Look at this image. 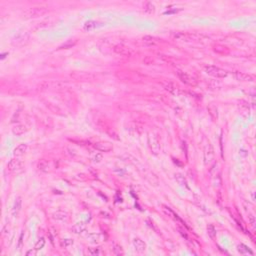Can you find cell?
<instances>
[{"mask_svg":"<svg viewBox=\"0 0 256 256\" xmlns=\"http://www.w3.org/2000/svg\"><path fill=\"white\" fill-rule=\"evenodd\" d=\"M37 254V250L34 248L33 250H29V251H27V253H26V255L27 256H35Z\"/></svg>","mask_w":256,"mask_h":256,"instance_id":"1f68e13d","label":"cell"},{"mask_svg":"<svg viewBox=\"0 0 256 256\" xmlns=\"http://www.w3.org/2000/svg\"><path fill=\"white\" fill-rule=\"evenodd\" d=\"M47 12L46 7H32L27 9L24 14H25L26 17L31 18V17H38V16H41L45 14Z\"/></svg>","mask_w":256,"mask_h":256,"instance_id":"3957f363","label":"cell"},{"mask_svg":"<svg viewBox=\"0 0 256 256\" xmlns=\"http://www.w3.org/2000/svg\"><path fill=\"white\" fill-rule=\"evenodd\" d=\"M113 252L116 254V255H122L123 254V250H122V247L117 244V243H113Z\"/></svg>","mask_w":256,"mask_h":256,"instance_id":"d4e9b609","label":"cell"},{"mask_svg":"<svg viewBox=\"0 0 256 256\" xmlns=\"http://www.w3.org/2000/svg\"><path fill=\"white\" fill-rule=\"evenodd\" d=\"M67 213L64 211H56L55 213H53V219L57 221H64L67 219Z\"/></svg>","mask_w":256,"mask_h":256,"instance_id":"e0dca14e","label":"cell"},{"mask_svg":"<svg viewBox=\"0 0 256 256\" xmlns=\"http://www.w3.org/2000/svg\"><path fill=\"white\" fill-rule=\"evenodd\" d=\"M44 245H45V238L44 237H41L40 239L38 241H37V243L35 244V247L34 248L38 251V250H40V249H42L43 247H44Z\"/></svg>","mask_w":256,"mask_h":256,"instance_id":"484cf974","label":"cell"},{"mask_svg":"<svg viewBox=\"0 0 256 256\" xmlns=\"http://www.w3.org/2000/svg\"><path fill=\"white\" fill-rule=\"evenodd\" d=\"M174 176H175V179H176L177 182H178V184H180L181 186L188 187L186 178H185L183 174H181V173H175V175H174Z\"/></svg>","mask_w":256,"mask_h":256,"instance_id":"ac0fdd59","label":"cell"},{"mask_svg":"<svg viewBox=\"0 0 256 256\" xmlns=\"http://www.w3.org/2000/svg\"><path fill=\"white\" fill-rule=\"evenodd\" d=\"M177 76L178 78L183 82L185 84H189V85H194L195 84V80H194V78H192L190 75H188L187 73H185L183 71H177Z\"/></svg>","mask_w":256,"mask_h":256,"instance_id":"52a82bcc","label":"cell"},{"mask_svg":"<svg viewBox=\"0 0 256 256\" xmlns=\"http://www.w3.org/2000/svg\"><path fill=\"white\" fill-rule=\"evenodd\" d=\"M144 10L148 13H152V12H154L155 8H154V5L152 4L151 2H147L145 3V5H144Z\"/></svg>","mask_w":256,"mask_h":256,"instance_id":"4316f807","label":"cell"},{"mask_svg":"<svg viewBox=\"0 0 256 256\" xmlns=\"http://www.w3.org/2000/svg\"><path fill=\"white\" fill-rule=\"evenodd\" d=\"M166 90H167V91H169V92H171L172 94H177V93H178V89H177L172 83H169L166 86Z\"/></svg>","mask_w":256,"mask_h":256,"instance_id":"83f0119b","label":"cell"},{"mask_svg":"<svg viewBox=\"0 0 256 256\" xmlns=\"http://www.w3.org/2000/svg\"><path fill=\"white\" fill-rule=\"evenodd\" d=\"M28 150V145L25 143H22L20 145L16 146V148H14L13 150V155L16 156V157H20V156L24 155Z\"/></svg>","mask_w":256,"mask_h":256,"instance_id":"9c48e42d","label":"cell"},{"mask_svg":"<svg viewBox=\"0 0 256 256\" xmlns=\"http://www.w3.org/2000/svg\"><path fill=\"white\" fill-rule=\"evenodd\" d=\"M205 72L208 75H211L216 78H225L228 75V72L225 71L224 69H221L216 66H206L205 67Z\"/></svg>","mask_w":256,"mask_h":256,"instance_id":"6da1fadb","label":"cell"},{"mask_svg":"<svg viewBox=\"0 0 256 256\" xmlns=\"http://www.w3.org/2000/svg\"><path fill=\"white\" fill-rule=\"evenodd\" d=\"M249 221H250V224L254 227L255 226V217L253 215H251V214L249 215Z\"/></svg>","mask_w":256,"mask_h":256,"instance_id":"d6a6232c","label":"cell"},{"mask_svg":"<svg viewBox=\"0 0 256 256\" xmlns=\"http://www.w3.org/2000/svg\"><path fill=\"white\" fill-rule=\"evenodd\" d=\"M207 232H208V235L211 238H215V236H216V229L214 228V226L212 224H209L207 226Z\"/></svg>","mask_w":256,"mask_h":256,"instance_id":"cb8c5ba5","label":"cell"},{"mask_svg":"<svg viewBox=\"0 0 256 256\" xmlns=\"http://www.w3.org/2000/svg\"><path fill=\"white\" fill-rule=\"evenodd\" d=\"M239 154H240L241 156H243V157H245V156L248 155V152H247L246 150H244V149H241L240 151H239Z\"/></svg>","mask_w":256,"mask_h":256,"instance_id":"836d02e7","label":"cell"},{"mask_svg":"<svg viewBox=\"0 0 256 256\" xmlns=\"http://www.w3.org/2000/svg\"><path fill=\"white\" fill-rule=\"evenodd\" d=\"M72 232L75 234H82L83 232H85L86 230V225L83 223V222H78V223L74 224L72 226Z\"/></svg>","mask_w":256,"mask_h":256,"instance_id":"4fadbf2b","label":"cell"},{"mask_svg":"<svg viewBox=\"0 0 256 256\" xmlns=\"http://www.w3.org/2000/svg\"><path fill=\"white\" fill-rule=\"evenodd\" d=\"M86 238H87L91 243H96L98 241H100L101 234H99V233H88L87 235H86Z\"/></svg>","mask_w":256,"mask_h":256,"instance_id":"d6986e66","label":"cell"},{"mask_svg":"<svg viewBox=\"0 0 256 256\" xmlns=\"http://www.w3.org/2000/svg\"><path fill=\"white\" fill-rule=\"evenodd\" d=\"M234 77L238 81H253V77L251 75L243 72H239V71L234 72Z\"/></svg>","mask_w":256,"mask_h":256,"instance_id":"7c38bea8","label":"cell"},{"mask_svg":"<svg viewBox=\"0 0 256 256\" xmlns=\"http://www.w3.org/2000/svg\"><path fill=\"white\" fill-rule=\"evenodd\" d=\"M21 206H22V199L21 197H17L15 199V202L13 204V208H12V215L14 217H17L18 214L21 210Z\"/></svg>","mask_w":256,"mask_h":256,"instance_id":"8fae6325","label":"cell"},{"mask_svg":"<svg viewBox=\"0 0 256 256\" xmlns=\"http://www.w3.org/2000/svg\"><path fill=\"white\" fill-rule=\"evenodd\" d=\"M252 200H253V201H255V196H254V192L252 193Z\"/></svg>","mask_w":256,"mask_h":256,"instance_id":"d590c367","label":"cell"},{"mask_svg":"<svg viewBox=\"0 0 256 256\" xmlns=\"http://www.w3.org/2000/svg\"><path fill=\"white\" fill-rule=\"evenodd\" d=\"M73 244V240L72 239H64V240L62 241V245L64 247H68L70 245H72Z\"/></svg>","mask_w":256,"mask_h":256,"instance_id":"4dcf8cb0","label":"cell"},{"mask_svg":"<svg viewBox=\"0 0 256 256\" xmlns=\"http://www.w3.org/2000/svg\"><path fill=\"white\" fill-rule=\"evenodd\" d=\"M26 132V127L24 125H21V124H18V125H15L13 128H12V133L16 136H20L24 134Z\"/></svg>","mask_w":256,"mask_h":256,"instance_id":"2e32d148","label":"cell"},{"mask_svg":"<svg viewBox=\"0 0 256 256\" xmlns=\"http://www.w3.org/2000/svg\"><path fill=\"white\" fill-rule=\"evenodd\" d=\"M23 233H21V235H20V238H19V247L21 246V244H22V239H23Z\"/></svg>","mask_w":256,"mask_h":256,"instance_id":"e575fe53","label":"cell"},{"mask_svg":"<svg viewBox=\"0 0 256 256\" xmlns=\"http://www.w3.org/2000/svg\"><path fill=\"white\" fill-rule=\"evenodd\" d=\"M237 250H238V252L240 253V254H243V255H245V254H249V255H253V252L251 251L248 247H247L246 245L244 244H239L237 246Z\"/></svg>","mask_w":256,"mask_h":256,"instance_id":"ffe728a7","label":"cell"},{"mask_svg":"<svg viewBox=\"0 0 256 256\" xmlns=\"http://www.w3.org/2000/svg\"><path fill=\"white\" fill-rule=\"evenodd\" d=\"M93 162H95V163H99L100 161L102 160V154L101 153H96L95 155L93 156Z\"/></svg>","mask_w":256,"mask_h":256,"instance_id":"f546056e","label":"cell"},{"mask_svg":"<svg viewBox=\"0 0 256 256\" xmlns=\"http://www.w3.org/2000/svg\"><path fill=\"white\" fill-rule=\"evenodd\" d=\"M114 51L116 52L117 54H120V55H130L131 54L129 49L125 46H123V45H116V46L114 47Z\"/></svg>","mask_w":256,"mask_h":256,"instance_id":"9a60e30c","label":"cell"},{"mask_svg":"<svg viewBox=\"0 0 256 256\" xmlns=\"http://www.w3.org/2000/svg\"><path fill=\"white\" fill-rule=\"evenodd\" d=\"M7 167H8V170L13 172V173H19L23 171V168H24V164L21 160L19 159H11L9 162L7 164Z\"/></svg>","mask_w":256,"mask_h":256,"instance_id":"7a4b0ae2","label":"cell"},{"mask_svg":"<svg viewBox=\"0 0 256 256\" xmlns=\"http://www.w3.org/2000/svg\"><path fill=\"white\" fill-rule=\"evenodd\" d=\"M142 40H143V42H144V43H145V44H148V45H154V44L156 43V40H155L154 37H152V36H148V35H146V36H143Z\"/></svg>","mask_w":256,"mask_h":256,"instance_id":"603a6c76","label":"cell"},{"mask_svg":"<svg viewBox=\"0 0 256 256\" xmlns=\"http://www.w3.org/2000/svg\"><path fill=\"white\" fill-rule=\"evenodd\" d=\"M213 158H214L213 147H212L211 144H210V142H207V143H206L205 147H204V160H205V163L206 164L210 163L213 160Z\"/></svg>","mask_w":256,"mask_h":256,"instance_id":"8992f818","label":"cell"},{"mask_svg":"<svg viewBox=\"0 0 256 256\" xmlns=\"http://www.w3.org/2000/svg\"><path fill=\"white\" fill-rule=\"evenodd\" d=\"M94 148L98 151L101 152H109L113 149V146L109 143H105V142H98L94 144Z\"/></svg>","mask_w":256,"mask_h":256,"instance_id":"ba28073f","label":"cell"},{"mask_svg":"<svg viewBox=\"0 0 256 256\" xmlns=\"http://www.w3.org/2000/svg\"><path fill=\"white\" fill-rule=\"evenodd\" d=\"M172 38L174 39V40H177V41H182V40H185L186 39V37L187 35H185L183 34V33H181V32H173L172 34Z\"/></svg>","mask_w":256,"mask_h":256,"instance_id":"7402d4cb","label":"cell"},{"mask_svg":"<svg viewBox=\"0 0 256 256\" xmlns=\"http://www.w3.org/2000/svg\"><path fill=\"white\" fill-rule=\"evenodd\" d=\"M133 245H134V248L135 250L137 251L139 253H142L144 251L146 250V244L144 243L141 239L139 238H135L133 240Z\"/></svg>","mask_w":256,"mask_h":256,"instance_id":"30bf717a","label":"cell"},{"mask_svg":"<svg viewBox=\"0 0 256 256\" xmlns=\"http://www.w3.org/2000/svg\"><path fill=\"white\" fill-rule=\"evenodd\" d=\"M149 146H150V149L152 150V152L157 155L159 152H160V144H159V141H158V138L156 137L154 134H150L149 135Z\"/></svg>","mask_w":256,"mask_h":256,"instance_id":"5b68a950","label":"cell"},{"mask_svg":"<svg viewBox=\"0 0 256 256\" xmlns=\"http://www.w3.org/2000/svg\"><path fill=\"white\" fill-rule=\"evenodd\" d=\"M37 167H38L39 170L41 171H43V172H47L49 170V163H48V161L46 160H40L39 162H38V165H37Z\"/></svg>","mask_w":256,"mask_h":256,"instance_id":"44dd1931","label":"cell"},{"mask_svg":"<svg viewBox=\"0 0 256 256\" xmlns=\"http://www.w3.org/2000/svg\"><path fill=\"white\" fill-rule=\"evenodd\" d=\"M100 26V24H99L97 21H94V20H89V21L85 22V24L83 25V29L85 31H92L94 29H96L97 27Z\"/></svg>","mask_w":256,"mask_h":256,"instance_id":"5bb4252c","label":"cell"},{"mask_svg":"<svg viewBox=\"0 0 256 256\" xmlns=\"http://www.w3.org/2000/svg\"><path fill=\"white\" fill-rule=\"evenodd\" d=\"M89 253L91 255H100L101 254V250L100 248H89Z\"/></svg>","mask_w":256,"mask_h":256,"instance_id":"f1b7e54d","label":"cell"},{"mask_svg":"<svg viewBox=\"0 0 256 256\" xmlns=\"http://www.w3.org/2000/svg\"><path fill=\"white\" fill-rule=\"evenodd\" d=\"M28 40H29V33L19 32L16 35H14L13 39H12V43L14 45H17V46H21V45L25 44Z\"/></svg>","mask_w":256,"mask_h":256,"instance_id":"277c9868","label":"cell"}]
</instances>
